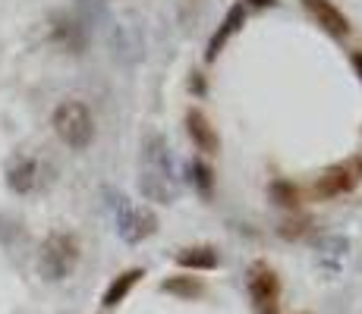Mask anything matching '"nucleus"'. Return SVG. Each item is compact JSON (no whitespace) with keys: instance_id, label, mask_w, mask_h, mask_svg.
Instances as JSON below:
<instances>
[{"instance_id":"nucleus-8","label":"nucleus","mask_w":362,"mask_h":314,"mask_svg":"<svg viewBox=\"0 0 362 314\" xmlns=\"http://www.w3.org/2000/svg\"><path fill=\"white\" fill-rule=\"evenodd\" d=\"M299 4L318 23V29H325L331 38H346L350 35V19L334 0H299Z\"/></svg>"},{"instance_id":"nucleus-7","label":"nucleus","mask_w":362,"mask_h":314,"mask_svg":"<svg viewBox=\"0 0 362 314\" xmlns=\"http://www.w3.org/2000/svg\"><path fill=\"white\" fill-rule=\"evenodd\" d=\"M186 123V135H189V142L196 145V151H202L205 157H214L221 151V135L218 129H214V123L208 120V114L202 107H189L183 116Z\"/></svg>"},{"instance_id":"nucleus-15","label":"nucleus","mask_w":362,"mask_h":314,"mask_svg":"<svg viewBox=\"0 0 362 314\" xmlns=\"http://www.w3.org/2000/svg\"><path fill=\"white\" fill-rule=\"evenodd\" d=\"M54 41H57V44H64L66 51H79V47H82V29L73 23V19L60 16L57 25H54Z\"/></svg>"},{"instance_id":"nucleus-11","label":"nucleus","mask_w":362,"mask_h":314,"mask_svg":"<svg viewBox=\"0 0 362 314\" xmlns=\"http://www.w3.org/2000/svg\"><path fill=\"white\" fill-rule=\"evenodd\" d=\"M177 264L183 270H214L221 267V251L214 246H208V242H202V246H186L177 251Z\"/></svg>"},{"instance_id":"nucleus-16","label":"nucleus","mask_w":362,"mask_h":314,"mask_svg":"<svg viewBox=\"0 0 362 314\" xmlns=\"http://www.w3.org/2000/svg\"><path fill=\"white\" fill-rule=\"evenodd\" d=\"M318 248H322V251H318V258H322V261H325V258H334V261H331V274H334V270H337V264H340V258H344L346 248H350V239H346V236H328V239L318 242Z\"/></svg>"},{"instance_id":"nucleus-4","label":"nucleus","mask_w":362,"mask_h":314,"mask_svg":"<svg viewBox=\"0 0 362 314\" xmlns=\"http://www.w3.org/2000/svg\"><path fill=\"white\" fill-rule=\"evenodd\" d=\"M246 289H249V302H252L255 314H281V298H284V286L277 270L268 261H252L246 274Z\"/></svg>"},{"instance_id":"nucleus-19","label":"nucleus","mask_w":362,"mask_h":314,"mask_svg":"<svg viewBox=\"0 0 362 314\" xmlns=\"http://www.w3.org/2000/svg\"><path fill=\"white\" fill-rule=\"evenodd\" d=\"M350 63H353V69H356V76H359V82H362V51H353L350 54Z\"/></svg>"},{"instance_id":"nucleus-13","label":"nucleus","mask_w":362,"mask_h":314,"mask_svg":"<svg viewBox=\"0 0 362 314\" xmlns=\"http://www.w3.org/2000/svg\"><path fill=\"white\" fill-rule=\"evenodd\" d=\"M161 292L177 298H199L205 296V283H202V277H192V274H173L161 280Z\"/></svg>"},{"instance_id":"nucleus-10","label":"nucleus","mask_w":362,"mask_h":314,"mask_svg":"<svg viewBox=\"0 0 362 314\" xmlns=\"http://www.w3.org/2000/svg\"><path fill=\"white\" fill-rule=\"evenodd\" d=\"M6 186L16 195H29L38 186V160L35 157H16L6 167Z\"/></svg>"},{"instance_id":"nucleus-2","label":"nucleus","mask_w":362,"mask_h":314,"mask_svg":"<svg viewBox=\"0 0 362 314\" xmlns=\"http://www.w3.org/2000/svg\"><path fill=\"white\" fill-rule=\"evenodd\" d=\"M82 261V242L73 229H54L38 248V274L47 283H64Z\"/></svg>"},{"instance_id":"nucleus-3","label":"nucleus","mask_w":362,"mask_h":314,"mask_svg":"<svg viewBox=\"0 0 362 314\" xmlns=\"http://www.w3.org/2000/svg\"><path fill=\"white\" fill-rule=\"evenodd\" d=\"M51 126H54V135L69 151H86L95 142V116L86 101H76V97L60 101L51 114Z\"/></svg>"},{"instance_id":"nucleus-9","label":"nucleus","mask_w":362,"mask_h":314,"mask_svg":"<svg viewBox=\"0 0 362 314\" xmlns=\"http://www.w3.org/2000/svg\"><path fill=\"white\" fill-rule=\"evenodd\" d=\"M246 25V4L243 0H236V4L230 6V10L224 13V19H221V25H218V32L211 35V41H208V51H205V60L211 63V60H218V54L227 47V41L233 38L236 32Z\"/></svg>"},{"instance_id":"nucleus-21","label":"nucleus","mask_w":362,"mask_h":314,"mask_svg":"<svg viewBox=\"0 0 362 314\" xmlns=\"http://www.w3.org/2000/svg\"><path fill=\"white\" fill-rule=\"evenodd\" d=\"M299 314H309V311H299Z\"/></svg>"},{"instance_id":"nucleus-5","label":"nucleus","mask_w":362,"mask_h":314,"mask_svg":"<svg viewBox=\"0 0 362 314\" xmlns=\"http://www.w3.org/2000/svg\"><path fill=\"white\" fill-rule=\"evenodd\" d=\"M117 233L127 246H139L158 233V214L145 205H129L123 195H117Z\"/></svg>"},{"instance_id":"nucleus-17","label":"nucleus","mask_w":362,"mask_h":314,"mask_svg":"<svg viewBox=\"0 0 362 314\" xmlns=\"http://www.w3.org/2000/svg\"><path fill=\"white\" fill-rule=\"evenodd\" d=\"M189 179H192V186H196L199 192L205 195V198L211 195V188H214V170L205 164V160H192V164H189Z\"/></svg>"},{"instance_id":"nucleus-6","label":"nucleus","mask_w":362,"mask_h":314,"mask_svg":"<svg viewBox=\"0 0 362 314\" xmlns=\"http://www.w3.org/2000/svg\"><path fill=\"white\" fill-rule=\"evenodd\" d=\"M359 183H362V157H346V160H337V164L325 167V170L318 173L312 192H315L318 198H340V195H350Z\"/></svg>"},{"instance_id":"nucleus-1","label":"nucleus","mask_w":362,"mask_h":314,"mask_svg":"<svg viewBox=\"0 0 362 314\" xmlns=\"http://www.w3.org/2000/svg\"><path fill=\"white\" fill-rule=\"evenodd\" d=\"M139 192L158 205H173L180 195V186L173 179V160L167 138L161 132H151L142 145V173H139Z\"/></svg>"},{"instance_id":"nucleus-12","label":"nucleus","mask_w":362,"mask_h":314,"mask_svg":"<svg viewBox=\"0 0 362 314\" xmlns=\"http://www.w3.org/2000/svg\"><path fill=\"white\" fill-rule=\"evenodd\" d=\"M142 277H145V270H142V267H129V270H123V274L117 277V280L110 283L107 289H104V298H101L104 308H117V305H120L123 298H127L129 292L136 289V283L142 280Z\"/></svg>"},{"instance_id":"nucleus-18","label":"nucleus","mask_w":362,"mask_h":314,"mask_svg":"<svg viewBox=\"0 0 362 314\" xmlns=\"http://www.w3.org/2000/svg\"><path fill=\"white\" fill-rule=\"evenodd\" d=\"M305 233H309V220L305 217H287L281 227H277V236L287 242H299Z\"/></svg>"},{"instance_id":"nucleus-20","label":"nucleus","mask_w":362,"mask_h":314,"mask_svg":"<svg viewBox=\"0 0 362 314\" xmlns=\"http://www.w3.org/2000/svg\"><path fill=\"white\" fill-rule=\"evenodd\" d=\"M246 4V10L249 6H259V10H264V6H277V0H243Z\"/></svg>"},{"instance_id":"nucleus-14","label":"nucleus","mask_w":362,"mask_h":314,"mask_svg":"<svg viewBox=\"0 0 362 314\" xmlns=\"http://www.w3.org/2000/svg\"><path fill=\"white\" fill-rule=\"evenodd\" d=\"M268 195L284 211H299V205H303V188L296 183H290V179H274V183L268 186Z\"/></svg>"}]
</instances>
